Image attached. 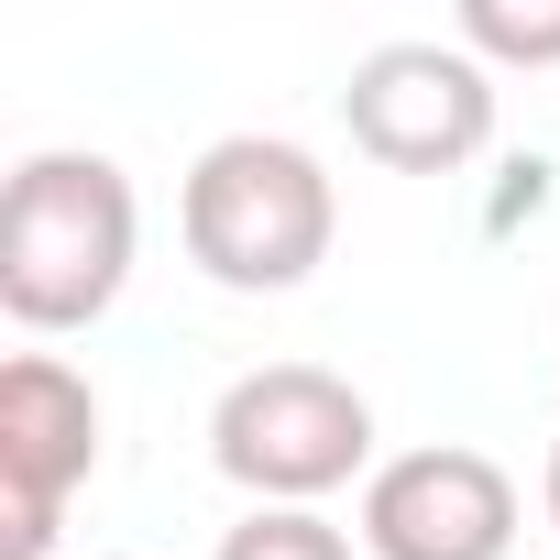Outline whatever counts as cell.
Masks as SVG:
<instances>
[{
  "label": "cell",
  "mask_w": 560,
  "mask_h": 560,
  "mask_svg": "<svg viewBox=\"0 0 560 560\" xmlns=\"http://www.w3.org/2000/svg\"><path fill=\"white\" fill-rule=\"evenodd\" d=\"M209 462L253 505H330L374 483V396L330 363H253L209 407Z\"/></svg>",
  "instance_id": "cell-3"
},
{
  "label": "cell",
  "mask_w": 560,
  "mask_h": 560,
  "mask_svg": "<svg viewBox=\"0 0 560 560\" xmlns=\"http://www.w3.org/2000/svg\"><path fill=\"white\" fill-rule=\"evenodd\" d=\"M352 538H363V560H505L516 549V472L472 440L385 451Z\"/></svg>",
  "instance_id": "cell-6"
},
{
  "label": "cell",
  "mask_w": 560,
  "mask_h": 560,
  "mask_svg": "<svg viewBox=\"0 0 560 560\" xmlns=\"http://www.w3.org/2000/svg\"><path fill=\"white\" fill-rule=\"evenodd\" d=\"M132 253H143V198L110 154L45 143L12 165L0 187V308L23 330H89L121 308L132 287Z\"/></svg>",
  "instance_id": "cell-1"
},
{
  "label": "cell",
  "mask_w": 560,
  "mask_h": 560,
  "mask_svg": "<svg viewBox=\"0 0 560 560\" xmlns=\"http://www.w3.org/2000/svg\"><path fill=\"white\" fill-rule=\"evenodd\" d=\"M89 472H100V385L67 352H12L0 363V560H56Z\"/></svg>",
  "instance_id": "cell-5"
},
{
  "label": "cell",
  "mask_w": 560,
  "mask_h": 560,
  "mask_svg": "<svg viewBox=\"0 0 560 560\" xmlns=\"http://www.w3.org/2000/svg\"><path fill=\"white\" fill-rule=\"evenodd\" d=\"M209 560H352V527L319 505H242Z\"/></svg>",
  "instance_id": "cell-8"
},
{
  "label": "cell",
  "mask_w": 560,
  "mask_h": 560,
  "mask_svg": "<svg viewBox=\"0 0 560 560\" xmlns=\"http://www.w3.org/2000/svg\"><path fill=\"white\" fill-rule=\"evenodd\" d=\"M451 45L483 67H560V0H462Z\"/></svg>",
  "instance_id": "cell-7"
},
{
  "label": "cell",
  "mask_w": 560,
  "mask_h": 560,
  "mask_svg": "<svg viewBox=\"0 0 560 560\" xmlns=\"http://www.w3.org/2000/svg\"><path fill=\"white\" fill-rule=\"evenodd\" d=\"M538 505H549V527H560V440H549V472H538Z\"/></svg>",
  "instance_id": "cell-9"
},
{
  "label": "cell",
  "mask_w": 560,
  "mask_h": 560,
  "mask_svg": "<svg viewBox=\"0 0 560 560\" xmlns=\"http://www.w3.org/2000/svg\"><path fill=\"white\" fill-rule=\"evenodd\" d=\"M341 132L385 176H462L494 143V67L462 56V45H440V34H396V45L352 56Z\"/></svg>",
  "instance_id": "cell-4"
},
{
  "label": "cell",
  "mask_w": 560,
  "mask_h": 560,
  "mask_svg": "<svg viewBox=\"0 0 560 560\" xmlns=\"http://www.w3.org/2000/svg\"><path fill=\"white\" fill-rule=\"evenodd\" d=\"M176 231H187V264L209 287L298 298L341 242V187L287 132H220V143H198V165L176 187Z\"/></svg>",
  "instance_id": "cell-2"
}]
</instances>
